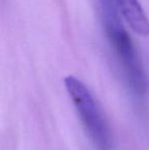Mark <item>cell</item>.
<instances>
[{
	"label": "cell",
	"mask_w": 149,
	"mask_h": 150,
	"mask_svg": "<svg viewBox=\"0 0 149 150\" xmlns=\"http://www.w3.org/2000/svg\"><path fill=\"white\" fill-rule=\"evenodd\" d=\"M128 25L140 36L149 35V20L139 0H113Z\"/></svg>",
	"instance_id": "3"
},
{
	"label": "cell",
	"mask_w": 149,
	"mask_h": 150,
	"mask_svg": "<svg viewBox=\"0 0 149 150\" xmlns=\"http://www.w3.org/2000/svg\"><path fill=\"white\" fill-rule=\"evenodd\" d=\"M104 32L124 69L129 85L138 94L147 88V80L133 41L126 31L113 0H96Z\"/></svg>",
	"instance_id": "1"
},
{
	"label": "cell",
	"mask_w": 149,
	"mask_h": 150,
	"mask_svg": "<svg viewBox=\"0 0 149 150\" xmlns=\"http://www.w3.org/2000/svg\"><path fill=\"white\" fill-rule=\"evenodd\" d=\"M64 86L95 146L99 150H108L110 137L107 124L87 86L74 76L64 78Z\"/></svg>",
	"instance_id": "2"
}]
</instances>
